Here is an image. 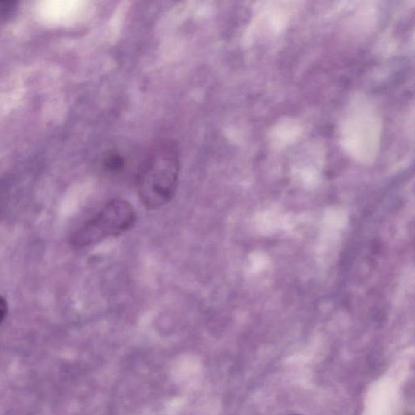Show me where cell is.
<instances>
[{
  "instance_id": "cell-1",
  "label": "cell",
  "mask_w": 415,
  "mask_h": 415,
  "mask_svg": "<svg viewBox=\"0 0 415 415\" xmlns=\"http://www.w3.org/2000/svg\"><path fill=\"white\" fill-rule=\"evenodd\" d=\"M180 176V158L175 146L162 142L142 164L137 178L139 200L148 210H158L175 196Z\"/></svg>"
},
{
  "instance_id": "cell-2",
  "label": "cell",
  "mask_w": 415,
  "mask_h": 415,
  "mask_svg": "<svg viewBox=\"0 0 415 415\" xmlns=\"http://www.w3.org/2000/svg\"><path fill=\"white\" fill-rule=\"evenodd\" d=\"M136 220V211L131 203L122 199L110 201L71 235L70 244L76 248H85L109 237H117L131 230Z\"/></svg>"
},
{
  "instance_id": "cell-3",
  "label": "cell",
  "mask_w": 415,
  "mask_h": 415,
  "mask_svg": "<svg viewBox=\"0 0 415 415\" xmlns=\"http://www.w3.org/2000/svg\"><path fill=\"white\" fill-rule=\"evenodd\" d=\"M103 167L109 173L122 171L126 165V159L117 151H110L103 159Z\"/></svg>"
},
{
  "instance_id": "cell-4",
  "label": "cell",
  "mask_w": 415,
  "mask_h": 415,
  "mask_svg": "<svg viewBox=\"0 0 415 415\" xmlns=\"http://www.w3.org/2000/svg\"><path fill=\"white\" fill-rule=\"evenodd\" d=\"M14 8H15L14 2H0V17L8 19L13 12Z\"/></svg>"
},
{
  "instance_id": "cell-5",
  "label": "cell",
  "mask_w": 415,
  "mask_h": 415,
  "mask_svg": "<svg viewBox=\"0 0 415 415\" xmlns=\"http://www.w3.org/2000/svg\"><path fill=\"white\" fill-rule=\"evenodd\" d=\"M8 305L6 301V299L3 297L1 298V300H0V314H1V321L2 322L6 319V316H8Z\"/></svg>"
}]
</instances>
